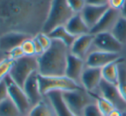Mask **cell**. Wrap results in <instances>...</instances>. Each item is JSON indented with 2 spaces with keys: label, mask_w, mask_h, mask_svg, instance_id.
<instances>
[{
  "label": "cell",
  "mask_w": 126,
  "mask_h": 116,
  "mask_svg": "<svg viewBox=\"0 0 126 116\" xmlns=\"http://www.w3.org/2000/svg\"><path fill=\"white\" fill-rule=\"evenodd\" d=\"M52 0H0V36L21 33L34 37L43 32Z\"/></svg>",
  "instance_id": "obj_1"
},
{
  "label": "cell",
  "mask_w": 126,
  "mask_h": 116,
  "mask_svg": "<svg viewBox=\"0 0 126 116\" xmlns=\"http://www.w3.org/2000/svg\"><path fill=\"white\" fill-rule=\"evenodd\" d=\"M70 48L62 41L52 40L51 46L38 57L39 74L42 76H65Z\"/></svg>",
  "instance_id": "obj_2"
},
{
  "label": "cell",
  "mask_w": 126,
  "mask_h": 116,
  "mask_svg": "<svg viewBox=\"0 0 126 116\" xmlns=\"http://www.w3.org/2000/svg\"><path fill=\"white\" fill-rule=\"evenodd\" d=\"M75 14L67 0H52L43 32L48 35L58 27L65 26Z\"/></svg>",
  "instance_id": "obj_3"
},
{
  "label": "cell",
  "mask_w": 126,
  "mask_h": 116,
  "mask_svg": "<svg viewBox=\"0 0 126 116\" xmlns=\"http://www.w3.org/2000/svg\"><path fill=\"white\" fill-rule=\"evenodd\" d=\"M38 56H23L15 60L10 77L19 86L23 88L26 81L33 73L38 72Z\"/></svg>",
  "instance_id": "obj_4"
},
{
  "label": "cell",
  "mask_w": 126,
  "mask_h": 116,
  "mask_svg": "<svg viewBox=\"0 0 126 116\" xmlns=\"http://www.w3.org/2000/svg\"><path fill=\"white\" fill-rule=\"evenodd\" d=\"M40 91L44 96L51 91H69L83 88L80 83L66 76H42L39 74Z\"/></svg>",
  "instance_id": "obj_5"
},
{
  "label": "cell",
  "mask_w": 126,
  "mask_h": 116,
  "mask_svg": "<svg viewBox=\"0 0 126 116\" xmlns=\"http://www.w3.org/2000/svg\"><path fill=\"white\" fill-rule=\"evenodd\" d=\"M62 96L68 108L77 116H83L85 108L89 104L95 102L91 94L84 88L63 91Z\"/></svg>",
  "instance_id": "obj_6"
},
{
  "label": "cell",
  "mask_w": 126,
  "mask_h": 116,
  "mask_svg": "<svg viewBox=\"0 0 126 116\" xmlns=\"http://www.w3.org/2000/svg\"><path fill=\"white\" fill-rule=\"evenodd\" d=\"M5 81L7 83L9 96L10 97V99L16 104L22 115H28L32 108V105L23 88L15 83L10 76L5 78Z\"/></svg>",
  "instance_id": "obj_7"
},
{
  "label": "cell",
  "mask_w": 126,
  "mask_h": 116,
  "mask_svg": "<svg viewBox=\"0 0 126 116\" xmlns=\"http://www.w3.org/2000/svg\"><path fill=\"white\" fill-rule=\"evenodd\" d=\"M94 46L100 51L115 53H119L123 46L111 32H104L94 35Z\"/></svg>",
  "instance_id": "obj_8"
},
{
  "label": "cell",
  "mask_w": 126,
  "mask_h": 116,
  "mask_svg": "<svg viewBox=\"0 0 126 116\" xmlns=\"http://www.w3.org/2000/svg\"><path fill=\"white\" fill-rule=\"evenodd\" d=\"M120 17L121 13L119 10L109 7L104 15L101 17L100 21L97 22V24L91 28L90 33L93 35H97L104 32H111Z\"/></svg>",
  "instance_id": "obj_9"
},
{
  "label": "cell",
  "mask_w": 126,
  "mask_h": 116,
  "mask_svg": "<svg viewBox=\"0 0 126 116\" xmlns=\"http://www.w3.org/2000/svg\"><path fill=\"white\" fill-rule=\"evenodd\" d=\"M122 57L119 56V53H108L104 51H94L90 53L85 58L86 66L94 67V68H103L108 64L119 59Z\"/></svg>",
  "instance_id": "obj_10"
},
{
  "label": "cell",
  "mask_w": 126,
  "mask_h": 116,
  "mask_svg": "<svg viewBox=\"0 0 126 116\" xmlns=\"http://www.w3.org/2000/svg\"><path fill=\"white\" fill-rule=\"evenodd\" d=\"M101 68L86 66L81 77V85L88 92H93L99 88L102 81Z\"/></svg>",
  "instance_id": "obj_11"
},
{
  "label": "cell",
  "mask_w": 126,
  "mask_h": 116,
  "mask_svg": "<svg viewBox=\"0 0 126 116\" xmlns=\"http://www.w3.org/2000/svg\"><path fill=\"white\" fill-rule=\"evenodd\" d=\"M86 67L85 59L70 53L68 56L65 76L81 84V77Z\"/></svg>",
  "instance_id": "obj_12"
},
{
  "label": "cell",
  "mask_w": 126,
  "mask_h": 116,
  "mask_svg": "<svg viewBox=\"0 0 126 116\" xmlns=\"http://www.w3.org/2000/svg\"><path fill=\"white\" fill-rule=\"evenodd\" d=\"M23 90L26 92L32 108L35 104L40 101L44 98V96L40 91V81H39V72H34L28 78L25 84L23 86Z\"/></svg>",
  "instance_id": "obj_13"
},
{
  "label": "cell",
  "mask_w": 126,
  "mask_h": 116,
  "mask_svg": "<svg viewBox=\"0 0 126 116\" xmlns=\"http://www.w3.org/2000/svg\"><path fill=\"white\" fill-rule=\"evenodd\" d=\"M94 35L91 33L76 37L74 43L70 48V53L85 59L88 56V50L90 49L92 45H94Z\"/></svg>",
  "instance_id": "obj_14"
},
{
  "label": "cell",
  "mask_w": 126,
  "mask_h": 116,
  "mask_svg": "<svg viewBox=\"0 0 126 116\" xmlns=\"http://www.w3.org/2000/svg\"><path fill=\"white\" fill-rule=\"evenodd\" d=\"M99 89L100 90V93L105 98L110 101L117 108H121L123 107H126V102L123 100L121 95L119 93V90L118 89V86L102 79Z\"/></svg>",
  "instance_id": "obj_15"
},
{
  "label": "cell",
  "mask_w": 126,
  "mask_h": 116,
  "mask_svg": "<svg viewBox=\"0 0 126 116\" xmlns=\"http://www.w3.org/2000/svg\"><path fill=\"white\" fill-rule=\"evenodd\" d=\"M29 35L21 33H8L0 36V52L6 55L13 48L22 45V43L29 38Z\"/></svg>",
  "instance_id": "obj_16"
},
{
  "label": "cell",
  "mask_w": 126,
  "mask_h": 116,
  "mask_svg": "<svg viewBox=\"0 0 126 116\" xmlns=\"http://www.w3.org/2000/svg\"><path fill=\"white\" fill-rule=\"evenodd\" d=\"M109 8V5L106 6H95L87 3L86 6L81 12V17H83L85 22L88 24V26L90 28V30L93 27H94L97 24V22L100 21L104 13L106 11V10Z\"/></svg>",
  "instance_id": "obj_17"
},
{
  "label": "cell",
  "mask_w": 126,
  "mask_h": 116,
  "mask_svg": "<svg viewBox=\"0 0 126 116\" xmlns=\"http://www.w3.org/2000/svg\"><path fill=\"white\" fill-rule=\"evenodd\" d=\"M46 96L50 100L57 116H77L66 105L62 96V91H51Z\"/></svg>",
  "instance_id": "obj_18"
},
{
  "label": "cell",
  "mask_w": 126,
  "mask_h": 116,
  "mask_svg": "<svg viewBox=\"0 0 126 116\" xmlns=\"http://www.w3.org/2000/svg\"><path fill=\"white\" fill-rule=\"evenodd\" d=\"M65 27L68 31L76 37L90 33V28L85 22L81 13H76L67 22Z\"/></svg>",
  "instance_id": "obj_19"
},
{
  "label": "cell",
  "mask_w": 126,
  "mask_h": 116,
  "mask_svg": "<svg viewBox=\"0 0 126 116\" xmlns=\"http://www.w3.org/2000/svg\"><path fill=\"white\" fill-rule=\"evenodd\" d=\"M123 62L124 58H120L119 59L111 62L103 68H101L103 80L111 83V84L118 85V80H119V67Z\"/></svg>",
  "instance_id": "obj_20"
},
{
  "label": "cell",
  "mask_w": 126,
  "mask_h": 116,
  "mask_svg": "<svg viewBox=\"0 0 126 116\" xmlns=\"http://www.w3.org/2000/svg\"><path fill=\"white\" fill-rule=\"evenodd\" d=\"M29 116H57L56 111L51 103L50 100L44 96V98L37 104H35L29 111Z\"/></svg>",
  "instance_id": "obj_21"
},
{
  "label": "cell",
  "mask_w": 126,
  "mask_h": 116,
  "mask_svg": "<svg viewBox=\"0 0 126 116\" xmlns=\"http://www.w3.org/2000/svg\"><path fill=\"white\" fill-rule=\"evenodd\" d=\"M48 35L52 40H58L62 41L69 48H70V46H72V44L76 39L75 35H73L68 31L65 26L58 27L55 29H53L51 33H49Z\"/></svg>",
  "instance_id": "obj_22"
},
{
  "label": "cell",
  "mask_w": 126,
  "mask_h": 116,
  "mask_svg": "<svg viewBox=\"0 0 126 116\" xmlns=\"http://www.w3.org/2000/svg\"><path fill=\"white\" fill-rule=\"evenodd\" d=\"M0 116H24V115L9 96L0 102Z\"/></svg>",
  "instance_id": "obj_23"
},
{
  "label": "cell",
  "mask_w": 126,
  "mask_h": 116,
  "mask_svg": "<svg viewBox=\"0 0 126 116\" xmlns=\"http://www.w3.org/2000/svg\"><path fill=\"white\" fill-rule=\"evenodd\" d=\"M89 93L93 96L94 99L95 103H96L99 109L100 110V112L105 116H108L112 110H114L116 108V107L111 101H108L106 98H105L102 95H96V94H94L93 92H89Z\"/></svg>",
  "instance_id": "obj_24"
},
{
  "label": "cell",
  "mask_w": 126,
  "mask_h": 116,
  "mask_svg": "<svg viewBox=\"0 0 126 116\" xmlns=\"http://www.w3.org/2000/svg\"><path fill=\"white\" fill-rule=\"evenodd\" d=\"M111 33L122 45L126 44V17H119Z\"/></svg>",
  "instance_id": "obj_25"
},
{
  "label": "cell",
  "mask_w": 126,
  "mask_h": 116,
  "mask_svg": "<svg viewBox=\"0 0 126 116\" xmlns=\"http://www.w3.org/2000/svg\"><path fill=\"white\" fill-rule=\"evenodd\" d=\"M14 63H15V60L11 59L7 56L0 59V82L10 76Z\"/></svg>",
  "instance_id": "obj_26"
},
{
  "label": "cell",
  "mask_w": 126,
  "mask_h": 116,
  "mask_svg": "<svg viewBox=\"0 0 126 116\" xmlns=\"http://www.w3.org/2000/svg\"><path fill=\"white\" fill-rule=\"evenodd\" d=\"M117 86L123 100L126 102V69L121 66V65L119 67V80Z\"/></svg>",
  "instance_id": "obj_27"
},
{
  "label": "cell",
  "mask_w": 126,
  "mask_h": 116,
  "mask_svg": "<svg viewBox=\"0 0 126 116\" xmlns=\"http://www.w3.org/2000/svg\"><path fill=\"white\" fill-rule=\"evenodd\" d=\"M33 38V37H29V38L26 39L21 45V47L26 56H36Z\"/></svg>",
  "instance_id": "obj_28"
},
{
  "label": "cell",
  "mask_w": 126,
  "mask_h": 116,
  "mask_svg": "<svg viewBox=\"0 0 126 116\" xmlns=\"http://www.w3.org/2000/svg\"><path fill=\"white\" fill-rule=\"evenodd\" d=\"M34 37L39 40V42L40 43V45L43 46L45 51H47V50L51 46L52 39H51L47 34L44 33V32H40V33H39L37 35H35Z\"/></svg>",
  "instance_id": "obj_29"
},
{
  "label": "cell",
  "mask_w": 126,
  "mask_h": 116,
  "mask_svg": "<svg viewBox=\"0 0 126 116\" xmlns=\"http://www.w3.org/2000/svg\"><path fill=\"white\" fill-rule=\"evenodd\" d=\"M70 7L75 13H81L87 4L86 0H67Z\"/></svg>",
  "instance_id": "obj_30"
},
{
  "label": "cell",
  "mask_w": 126,
  "mask_h": 116,
  "mask_svg": "<svg viewBox=\"0 0 126 116\" xmlns=\"http://www.w3.org/2000/svg\"><path fill=\"white\" fill-rule=\"evenodd\" d=\"M83 116H105V115H103L100 112V110L99 109L96 103L94 102V103L89 104L85 108L84 113H83Z\"/></svg>",
  "instance_id": "obj_31"
},
{
  "label": "cell",
  "mask_w": 126,
  "mask_h": 116,
  "mask_svg": "<svg viewBox=\"0 0 126 116\" xmlns=\"http://www.w3.org/2000/svg\"><path fill=\"white\" fill-rule=\"evenodd\" d=\"M6 56L10 58L13 60H17V59H19V58H22L23 56H25V54H24L21 46H16V47L13 48L12 50H10L9 53H7Z\"/></svg>",
  "instance_id": "obj_32"
},
{
  "label": "cell",
  "mask_w": 126,
  "mask_h": 116,
  "mask_svg": "<svg viewBox=\"0 0 126 116\" xmlns=\"http://www.w3.org/2000/svg\"><path fill=\"white\" fill-rule=\"evenodd\" d=\"M8 97H9L8 86H7V83L4 79L0 82V102L4 101Z\"/></svg>",
  "instance_id": "obj_33"
},
{
  "label": "cell",
  "mask_w": 126,
  "mask_h": 116,
  "mask_svg": "<svg viewBox=\"0 0 126 116\" xmlns=\"http://www.w3.org/2000/svg\"><path fill=\"white\" fill-rule=\"evenodd\" d=\"M125 0H109L108 5L109 7L112 9H115L117 10H121L122 7H123L124 3H125Z\"/></svg>",
  "instance_id": "obj_34"
},
{
  "label": "cell",
  "mask_w": 126,
  "mask_h": 116,
  "mask_svg": "<svg viewBox=\"0 0 126 116\" xmlns=\"http://www.w3.org/2000/svg\"><path fill=\"white\" fill-rule=\"evenodd\" d=\"M33 43H34V47H35V54H36V56L39 57L45 53V49L43 48V46L40 45L39 40L35 37H33Z\"/></svg>",
  "instance_id": "obj_35"
},
{
  "label": "cell",
  "mask_w": 126,
  "mask_h": 116,
  "mask_svg": "<svg viewBox=\"0 0 126 116\" xmlns=\"http://www.w3.org/2000/svg\"><path fill=\"white\" fill-rule=\"evenodd\" d=\"M88 4L95 5V6H106L108 5L109 0H86Z\"/></svg>",
  "instance_id": "obj_36"
},
{
  "label": "cell",
  "mask_w": 126,
  "mask_h": 116,
  "mask_svg": "<svg viewBox=\"0 0 126 116\" xmlns=\"http://www.w3.org/2000/svg\"><path fill=\"white\" fill-rule=\"evenodd\" d=\"M120 13H121L122 17H126V0L125 1V3H124L123 7H122L121 10H120Z\"/></svg>",
  "instance_id": "obj_37"
},
{
  "label": "cell",
  "mask_w": 126,
  "mask_h": 116,
  "mask_svg": "<svg viewBox=\"0 0 126 116\" xmlns=\"http://www.w3.org/2000/svg\"><path fill=\"white\" fill-rule=\"evenodd\" d=\"M6 56V55L4 54V53H1V52H0V59H2V58H3V57H5Z\"/></svg>",
  "instance_id": "obj_38"
},
{
  "label": "cell",
  "mask_w": 126,
  "mask_h": 116,
  "mask_svg": "<svg viewBox=\"0 0 126 116\" xmlns=\"http://www.w3.org/2000/svg\"><path fill=\"white\" fill-rule=\"evenodd\" d=\"M24 116H29V115H24Z\"/></svg>",
  "instance_id": "obj_39"
},
{
  "label": "cell",
  "mask_w": 126,
  "mask_h": 116,
  "mask_svg": "<svg viewBox=\"0 0 126 116\" xmlns=\"http://www.w3.org/2000/svg\"><path fill=\"white\" fill-rule=\"evenodd\" d=\"M125 110H126V108H125ZM125 112H126V111H125Z\"/></svg>",
  "instance_id": "obj_40"
}]
</instances>
